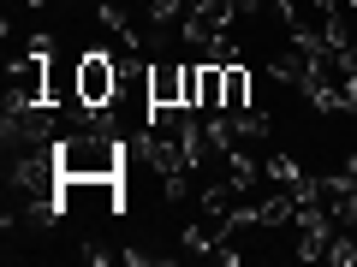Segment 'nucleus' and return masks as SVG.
I'll list each match as a JSON object with an SVG mask.
<instances>
[{"label": "nucleus", "mask_w": 357, "mask_h": 267, "mask_svg": "<svg viewBox=\"0 0 357 267\" xmlns=\"http://www.w3.org/2000/svg\"><path fill=\"white\" fill-rule=\"evenodd\" d=\"M60 154V178H126V137L114 131H66L54 143Z\"/></svg>", "instance_id": "1"}, {"label": "nucleus", "mask_w": 357, "mask_h": 267, "mask_svg": "<svg viewBox=\"0 0 357 267\" xmlns=\"http://www.w3.org/2000/svg\"><path fill=\"white\" fill-rule=\"evenodd\" d=\"M304 95H310V107H321V113H357V77L345 72L340 48H316L310 54Z\"/></svg>", "instance_id": "2"}, {"label": "nucleus", "mask_w": 357, "mask_h": 267, "mask_svg": "<svg viewBox=\"0 0 357 267\" xmlns=\"http://www.w3.org/2000/svg\"><path fill=\"white\" fill-rule=\"evenodd\" d=\"M0 137H6V154L13 149H54L60 131H54V102H6V119H0Z\"/></svg>", "instance_id": "3"}, {"label": "nucleus", "mask_w": 357, "mask_h": 267, "mask_svg": "<svg viewBox=\"0 0 357 267\" xmlns=\"http://www.w3.org/2000/svg\"><path fill=\"white\" fill-rule=\"evenodd\" d=\"M119 95V60H107L102 48H89L77 60V102L84 107H107Z\"/></svg>", "instance_id": "4"}, {"label": "nucleus", "mask_w": 357, "mask_h": 267, "mask_svg": "<svg viewBox=\"0 0 357 267\" xmlns=\"http://www.w3.org/2000/svg\"><path fill=\"white\" fill-rule=\"evenodd\" d=\"M232 18H238L232 0H197L191 13H185V30H178V36L191 42V48H208L215 36H227V30H232Z\"/></svg>", "instance_id": "5"}, {"label": "nucleus", "mask_w": 357, "mask_h": 267, "mask_svg": "<svg viewBox=\"0 0 357 267\" xmlns=\"http://www.w3.org/2000/svg\"><path fill=\"white\" fill-rule=\"evenodd\" d=\"M6 102H18V107L48 102V54L24 48V60H13V77H6Z\"/></svg>", "instance_id": "6"}, {"label": "nucleus", "mask_w": 357, "mask_h": 267, "mask_svg": "<svg viewBox=\"0 0 357 267\" xmlns=\"http://www.w3.org/2000/svg\"><path fill=\"white\" fill-rule=\"evenodd\" d=\"M173 102H185V65L149 60V107H173Z\"/></svg>", "instance_id": "7"}, {"label": "nucleus", "mask_w": 357, "mask_h": 267, "mask_svg": "<svg viewBox=\"0 0 357 267\" xmlns=\"http://www.w3.org/2000/svg\"><path fill=\"white\" fill-rule=\"evenodd\" d=\"M244 107H250V72L220 65V113H244Z\"/></svg>", "instance_id": "8"}, {"label": "nucleus", "mask_w": 357, "mask_h": 267, "mask_svg": "<svg viewBox=\"0 0 357 267\" xmlns=\"http://www.w3.org/2000/svg\"><path fill=\"white\" fill-rule=\"evenodd\" d=\"M268 72L280 77V83H298V89H304V77H310V54L292 42V48H280V54H274V65H268Z\"/></svg>", "instance_id": "9"}, {"label": "nucleus", "mask_w": 357, "mask_h": 267, "mask_svg": "<svg viewBox=\"0 0 357 267\" xmlns=\"http://www.w3.org/2000/svg\"><path fill=\"white\" fill-rule=\"evenodd\" d=\"M328 261H333V267H357V238H351V226H340V232H333Z\"/></svg>", "instance_id": "10"}, {"label": "nucleus", "mask_w": 357, "mask_h": 267, "mask_svg": "<svg viewBox=\"0 0 357 267\" xmlns=\"http://www.w3.org/2000/svg\"><path fill=\"white\" fill-rule=\"evenodd\" d=\"M268 178H274V184H286V191H298V184H304V172H298L292 154H274V161H268Z\"/></svg>", "instance_id": "11"}, {"label": "nucleus", "mask_w": 357, "mask_h": 267, "mask_svg": "<svg viewBox=\"0 0 357 267\" xmlns=\"http://www.w3.org/2000/svg\"><path fill=\"white\" fill-rule=\"evenodd\" d=\"M345 178H357V154H345Z\"/></svg>", "instance_id": "12"}, {"label": "nucleus", "mask_w": 357, "mask_h": 267, "mask_svg": "<svg viewBox=\"0 0 357 267\" xmlns=\"http://www.w3.org/2000/svg\"><path fill=\"white\" fill-rule=\"evenodd\" d=\"M345 6H357V0H345Z\"/></svg>", "instance_id": "13"}]
</instances>
